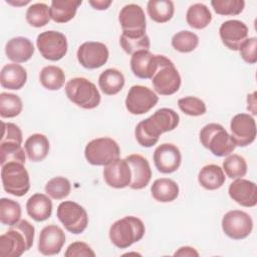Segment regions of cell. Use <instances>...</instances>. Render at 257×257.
<instances>
[{
    "mask_svg": "<svg viewBox=\"0 0 257 257\" xmlns=\"http://www.w3.org/2000/svg\"><path fill=\"white\" fill-rule=\"evenodd\" d=\"M25 153L31 162L43 161L49 152V141L42 134H33L25 141Z\"/></svg>",
    "mask_w": 257,
    "mask_h": 257,
    "instance_id": "4316f807",
    "label": "cell"
},
{
    "mask_svg": "<svg viewBox=\"0 0 257 257\" xmlns=\"http://www.w3.org/2000/svg\"><path fill=\"white\" fill-rule=\"evenodd\" d=\"M45 193L54 200L66 198L71 191L70 182L64 177H54L45 185Z\"/></svg>",
    "mask_w": 257,
    "mask_h": 257,
    "instance_id": "60d3db41",
    "label": "cell"
},
{
    "mask_svg": "<svg viewBox=\"0 0 257 257\" xmlns=\"http://www.w3.org/2000/svg\"><path fill=\"white\" fill-rule=\"evenodd\" d=\"M199 184L206 190H217L225 183V174L218 165L210 164L204 166L198 174Z\"/></svg>",
    "mask_w": 257,
    "mask_h": 257,
    "instance_id": "83f0119b",
    "label": "cell"
},
{
    "mask_svg": "<svg viewBox=\"0 0 257 257\" xmlns=\"http://www.w3.org/2000/svg\"><path fill=\"white\" fill-rule=\"evenodd\" d=\"M175 256H199V253L195 250V248L190 246H183L179 248L178 251L175 252Z\"/></svg>",
    "mask_w": 257,
    "mask_h": 257,
    "instance_id": "c3c4849f",
    "label": "cell"
},
{
    "mask_svg": "<svg viewBox=\"0 0 257 257\" xmlns=\"http://www.w3.org/2000/svg\"><path fill=\"white\" fill-rule=\"evenodd\" d=\"M240 55L242 59L249 63L254 64L257 62V38L250 37L247 38L239 48Z\"/></svg>",
    "mask_w": 257,
    "mask_h": 257,
    "instance_id": "f6af8a7d",
    "label": "cell"
},
{
    "mask_svg": "<svg viewBox=\"0 0 257 257\" xmlns=\"http://www.w3.org/2000/svg\"><path fill=\"white\" fill-rule=\"evenodd\" d=\"M198 44H199L198 35L188 30L177 32L172 37V46L174 47L175 50L182 53H188L195 50Z\"/></svg>",
    "mask_w": 257,
    "mask_h": 257,
    "instance_id": "f35d334b",
    "label": "cell"
},
{
    "mask_svg": "<svg viewBox=\"0 0 257 257\" xmlns=\"http://www.w3.org/2000/svg\"><path fill=\"white\" fill-rule=\"evenodd\" d=\"M65 243L63 230L56 225L45 226L39 234L38 250L45 256L58 254Z\"/></svg>",
    "mask_w": 257,
    "mask_h": 257,
    "instance_id": "e0dca14e",
    "label": "cell"
},
{
    "mask_svg": "<svg viewBox=\"0 0 257 257\" xmlns=\"http://www.w3.org/2000/svg\"><path fill=\"white\" fill-rule=\"evenodd\" d=\"M26 211L33 220L45 221L51 216L52 202L47 195L36 193L27 200Z\"/></svg>",
    "mask_w": 257,
    "mask_h": 257,
    "instance_id": "cb8c5ba5",
    "label": "cell"
},
{
    "mask_svg": "<svg viewBox=\"0 0 257 257\" xmlns=\"http://www.w3.org/2000/svg\"><path fill=\"white\" fill-rule=\"evenodd\" d=\"M186 20L192 28L203 29L210 24L212 20V14L205 4L195 3L188 8L186 13Z\"/></svg>",
    "mask_w": 257,
    "mask_h": 257,
    "instance_id": "1f68e13d",
    "label": "cell"
},
{
    "mask_svg": "<svg viewBox=\"0 0 257 257\" xmlns=\"http://www.w3.org/2000/svg\"><path fill=\"white\" fill-rule=\"evenodd\" d=\"M65 93L69 100L84 109H92L100 103V94L95 84L84 77H74L65 84Z\"/></svg>",
    "mask_w": 257,
    "mask_h": 257,
    "instance_id": "277c9868",
    "label": "cell"
},
{
    "mask_svg": "<svg viewBox=\"0 0 257 257\" xmlns=\"http://www.w3.org/2000/svg\"><path fill=\"white\" fill-rule=\"evenodd\" d=\"M148 119L160 135L175 130L180 122L179 114L174 109L167 107L158 109Z\"/></svg>",
    "mask_w": 257,
    "mask_h": 257,
    "instance_id": "d4e9b609",
    "label": "cell"
},
{
    "mask_svg": "<svg viewBox=\"0 0 257 257\" xmlns=\"http://www.w3.org/2000/svg\"><path fill=\"white\" fill-rule=\"evenodd\" d=\"M23 108L21 98L9 92L0 93V115L3 118H11L17 116Z\"/></svg>",
    "mask_w": 257,
    "mask_h": 257,
    "instance_id": "e575fe53",
    "label": "cell"
},
{
    "mask_svg": "<svg viewBox=\"0 0 257 257\" xmlns=\"http://www.w3.org/2000/svg\"><path fill=\"white\" fill-rule=\"evenodd\" d=\"M151 193L155 200L161 203H169L177 199L179 196V186L171 179H157L152 187Z\"/></svg>",
    "mask_w": 257,
    "mask_h": 257,
    "instance_id": "f1b7e54d",
    "label": "cell"
},
{
    "mask_svg": "<svg viewBox=\"0 0 257 257\" xmlns=\"http://www.w3.org/2000/svg\"><path fill=\"white\" fill-rule=\"evenodd\" d=\"M80 0H53L49 7L50 18L56 23H66L76 14Z\"/></svg>",
    "mask_w": 257,
    "mask_h": 257,
    "instance_id": "484cf974",
    "label": "cell"
},
{
    "mask_svg": "<svg viewBox=\"0 0 257 257\" xmlns=\"http://www.w3.org/2000/svg\"><path fill=\"white\" fill-rule=\"evenodd\" d=\"M9 162L25 164L24 150L16 143H0V164L3 166Z\"/></svg>",
    "mask_w": 257,
    "mask_h": 257,
    "instance_id": "b9f144b4",
    "label": "cell"
},
{
    "mask_svg": "<svg viewBox=\"0 0 257 257\" xmlns=\"http://www.w3.org/2000/svg\"><path fill=\"white\" fill-rule=\"evenodd\" d=\"M153 160L157 170L163 174L176 172L182 161L179 148L173 144H162L154 152Z\"/></svg>",
    "mask_w": 257,
    "mask_h": 257,
    "instance_id": "9a60e30c",
    "label": "cell"
},
{
    "mask_svg": "<svg viewBox=\"0 0 257 257\" xmlns=\"http://www.w3.org/2000/svg\"><path fill=\"white\" fill-rule=\"evenodd\" d=\"M223 171L230 179H240L243 178L247 173V163L246 160L237 154L229 155L223 161Z\"/></svg>",
    "mask_w": 257,
    "mask_h": 257,
    "instance_id": "ab89813d",
    "label": "cell"
},
{
    "mask_svg": "<svg viewBox=\"0 0 257 257\" xmlns=\"http://www.w3.org/2000/svg\"><path fill=\"white\" fill-rule=\"evenodd\" d=\"M27 80V72L23 66L9 63L2 67L0 72L1 86L7 89L17 90L24 86Z\"/></svg>",
    "mask_w": 257,
    "mask_h": 257,
    "instance_id": "603a6c76",
    "label": "cell"
},
{
    "mask_svg": "<svg viewBox=\"0 0 257 257\" xmlns=\"http://www.w3.org/2000/svg\"><path fill=\"white\" fill-rule=\"evenodd\" d=\"M37 48L43 58L50 61L60 60L67 52L66 36L58 31L41 32L36 39Z\"/></svg>",
    "mask_w": 257,
    "mask_h": 257,
    "instance_id": "9c48e42d",
    "label": "cell"
},
{
    "mask_svg": "<svg viewBox=\"0 0 257 257\" xmlns=\"http://www.w3.org/2000/svg\"><path fill=\"white\" fill-rule=\"evenodd\" d=\"M119 43L123 51L130 55L141 51L150 49V38L145 34H124L121 33Z\"/></svg>",
    "mask_w": 257,
    "mask_h": 257,
    "instance_id": "836d02e7",
    "label": "cell"
},
{
    "mask_svg": "<svg viewBox=\"0 0 257 257\" xmlns=\"http://www.w3.org/2000/svg\"><path fill=\"white\" fill-rule=\"evenodd\" d=\"M6 2H7V3H10V4H12V5H16V6H18V5H25V4H28V3H29L28 0H27V1H22V2H20V3H18V2H13V1H11V0H7Z\"/></svg>",
    "mask_w": 257,
    "mask_h": 257,
    "instance_id": "f907efd6",
    "label": "cell"
},
{
    "mask_svg": "<svg viewBox=\"0 0 257 257\" xmlns=\"http://www.w3.org/2000/svg\"><path fill=\"white\" fill-rule=\"evenodd\" d=\"M150 18L157 23H165L172 19L175 7L170 0H150L147 5Z\"/></svg>",
    "mask_w": 257,
    "mask_h": 257,
    "instance_id": "4dcf8cb0",
    "label": "cell"
},
{
    "mask_svg": "<svg viewBox=\"0 0 257 257\" xmlns=\"http://www.w3.org/2000/svg\"><path fill=\"white\" fill-rule=\"evenodd\" d=\"M211 5L217 14L233 16L243 11L245 2L243 0H212Z\"/></svg>",
    "mask_w": 257,
    "mask_h": 257,
    "instance_id": "7bdbcfd3",
    "label": "cell"
},
{
    "mask_svg": "<svg viewBox=\"0 0 257 257\" xmlns=\"http://www.w3.org/2000/svg\"><path fill=\"white\" fill-rule=\"evenodd\" d=\"M5 53L11 61L22 63L29 60L34 53V46L27 37L17 36L8 40L5 45Z\"/></svg>",
    "mask_w": 257,
    "mask_h": 257,
    "instance_id": "7402d4cb",
    "label": "cell"
},
{
    "mask_svg": "<svg viewBox=\"0 0 257 257\" xmlns=\"http://www.w3.org/2000/svg\"><path fill=\"white\" fill-rule=\"evenodd\" d=\"M132 171V182L130 187L133 190H142L146 188L152 178V170L148 160L139 155L133 154L125 158Z\"/></svg>",
    "mask_w": 257,
    "mask_h": 257,
    "instance_id": "44dd1931",
    "label": "cell"
},
{
    "mask_svg": "<svg viewBox=\"0 0 257 257\" xmlns=\"http://www.w3.org/2000/svg\"><path fill=\"white\" fill-rule=\"evenodd\" d=\"M146 232L144 222L135 216H125L116 220L109 228V239L111 243L119 248L125 249L140 241Z\"/></svg>",
    "mask_w": 257,
    "mask_h": 257,
    "instance_id": "7a4b0ae2",
    "label": "cell"
},
{
    "mask_svg": "<svg viewBox=\"0 0 257 257\" xmlns=\"http://www.w3.org/2000/svg\"><path fill=\"white\" fill-rule=\"evenodd\" d=\"M34 227L26 220H20L0 236V256L19 257L32 247Z\"/></svg>",
    "mask_w": 257,
    "mask_h": 257,
    "instance_id": "6da1fadb",
    "label": "cell"
},
{
    "mask_svg": "<svg viewBox=\"0 0 257 257\" xmlns=\"http://www.w3.org/2000/svg\"><path fill=\"white\" fill-rule=\"evenodd\" d=\"M230 198L243 207H255L257 205V187L254 182L245 179H236L229 186Z\"/></svg>",
    "mask_w": 257,
    "mask_h": 257,
    "instance_id": "ffe728a7",
    "label": "cell"
},
{
    "mask_svg": "<svg viewBox=\"0 0 257 257\" xmlns=\"http://www.w3.org/2000/svg\"><path fill=\"white\" fill-rule=\"evenodd\" d=\"M39 79L43 87L48 90H58L65 82V74L63 70L55 65H48L42 68Z\"/></svg>",
    "mask_w": 257,
    "mask_h": 257,
    "instance_id": "d6a6232c",
    "label": "cell"
},
{
    "mask_svg": "<svg viewBox=\"0 0 257 257\" xmlns=\"http://www.w3.org/2000/svg\"><path fill=\"white\" fill-rule=\"evenodd\" d=\"M1 143H16L22 144V132L18 125L12 122H2Z\"/></svg>",
    "mask_w": 257,
    "mask_h": 257,
    "instance_id": "bcb514c9",
    "label": "cell"
},
{
    "mask_svg": "<svg viewBox=\"0 0 257 257\" xmlns=\"http://www.w3.org/2000/svg\"><path fill=\"white\" fill-rule=\"evenodd\" d=\"M88 3L92 6V8L96 10H105L107 9L112 1L110 0H89Z\"/></svg>",
    "mask_w": 257,
    "mask_h": 257,
    "instance_id": "681fc988",
    "label": "cell"
},
{
    "mask_svg": "<svg viewBox=\"0 0 257 257\" xmlns=\"http://www.w3.org/2000/svg\"><path fill=\"white\" fill-rule=\"evenodd\" d=\"M1 180L5 192L16 197L24 196L30 189L29 174L22 163L9 162L3 165Z\"/></svg>",
    "mask_w": 257,
    "mask_h": 257,
    "instance_id": "5b68a950",
    "label": "cell"
},
{
    "mask_svg": "<svg viewBox=\"0 0 257 257\" xmlns=\"http://www.w3.org/2000/svg\"><path fill=\"white\" fill-rule=\"evenodd\" d=\"M78 62L87 69H95L106 63L109 53L106 45L97 41L82 43L77 49Z\"/></svg>",
    "mask_w": 257,
    "mask_h": 257,
    "instance_id": "7c38bea8",
    "label": "cell"
},
{
    "mask_svg": "<svg viewBox=\"0 0 257 257\" xmlns=\"http://www.w3.org/2000/svg\"><path fill=\"white\" fill-rule=\"evenodd\" d=\"M118 22L124 34L146 33V15L140 5L127 4L123 6L118 14Z\"/></svg>",
    "mask_w": 257,
    "mask_h": 257,
    "instance_id": "5bb4252c",
    "label": "cell"
},
{
    "mask_svg": "<svg viewBox=\"0 0 257 257\" xmlns=\"http://www.w3.org/2000/svg\"><path fill=\"white\" fill-rule=\"evenodd\" d=\"M159 101V96L149 87L133 85L125 98V107L132 114H144L150 111Z\"/></svg>",
    "mask_w": 257,
    "mask_h": 257,
    "instance_id": "8fae6325",
    "label": "cell"
},
{
    "mask_svg": "<svg viewBox=\"0 0 257 257\" xmlns=\"http://www.w3.org/2000/svg\"><path fill=\"white\" fill-rule=\"evenodd\" d=\"M219 34L227 48L237 51L248 37V27L240 20H227L221 24Z\"/></svg>",
    "mask_w": 257,
    "mask_h": 257,
    "instance_id": "2e32d148",
    "label": "cell"
},
{
    "mask_svg": "<svg viewBox=\"0 0 257 257\" xmlns=\"http://www.w3.org/2000/svg\"><path fill=\"white\" fill-rule=\"evenodd\" d=\"M179 108L190 116H200L207 110L205 102L196 96H186L178 100Z\"/></svg>",
    "mask_w": 257,
    "mask_h": 257,
    "instance_id": "ee69618b",
    "label": "cell"
},
{
    "mask_svg": "<svg viewBox=\"0 0 257 257\" xmlns=\"http://www.w3.org/2000/svg\"><path fill=\"white\" fill-rule=\"evenodd\" d=\"M56 216L64 228L72 234L82 233L88 225V216L85 209L73 201L61 202Z\"/></svg>",
    "mask_w": 257,
    "mask_h": 257,
    "instance_id": "ba28073f",
    "label": "cell"
},
{
    "mask_svg": "<svg viewBox=\"0 0 257 257\" xmlns=\"http://www.w3.org/2000/svg\"><path fill=\"white\" fill-rule=\"evenodd\" d=\"M160 55H155L149 50H141L132 55L131 69L142 79H152L159 67Z\"/></svg>",
    "mask_w": 257,
    "mask_h": 257,
    "instance_id": "d6986e66",
    "label": "cell"
},
{
    "mask_svg": "<svg viewBox=\"0 0 257 257\" xmlns=\"http://www.w3.org/2000/svg\"><path fill=\"white\" fill-rule=\"evenodd\" d=\"M222 229L229 238L241 240L248 237L252 232L253 220L244 211L232 210L223 216Z\"/></svg>",
    "mask_w": 257,
    "mask_h": 257,
    "instance_id": "30bf717a",
    "label": "cell"
},
{
    "mask_svg": "<svg viewBox=\"0 0 257 257\" xmlns=\"http://www.w3.org/2000/svg\"><path fill=\"white\" fill-rule=\"evenodd\" d=\"M230 131L236 146L247 147L256 138L255 119L248 113H238L231 119Z\"/></svg>",
    "mask_w": 257,
    "mask_h": 257,
    "instance_id": "4fadbf2b",
    "label": "cell"
},
{
    "mask_svg": "<svg viewBox=\"0 0 257 257\" xmlns=\"http://www.w3.org/2000/svg\"><path fill=\"white\" fill-rule=\"evenodd\" d=\"M135 136L137 142L142 147L151 148L158 143L161 135L152 126L149 119L146 118L137 124Z\"/></svg>",
    "mask_w": 257,
    "mask_h": 257,
    "instance_id": "8d00e7d4",
    "label": "cell"
},
{
    "mask_svg": "<svg viewBox=\"0 0 257 257\" xmlns=\"http://www.w3.org/2000/svg\"><path fill=\"white\" fill-rule=\"evenodd\" d=\"M200 142L216 157L229 156L235 150L236 143L219 123H208L200 131Z\"/></svg>",
    "mask_w": 257,
    "mask_h": 257,
    "instance_id": "3957f363",
    "label": "cell"
},
{
    "mask_svg": "<svg viewBox=\"0 0 257 257\" xmlns=\"http://www.w3.org/2000/svg\"><path fill=\"white\" fill-rule=\"evenodd\" d=\"M98 85L104 94L114 95L122 89L124 85V76L115 68L105 69L98 77Z\"/></svg>",
    "mask_w": 257,
    "mask_h": 257,
    "instance_id": "f546056e",
    "label": "cell"
},
{
    "mask_svg": "<svg viewBox=\"0 0 257 257\" xmlns=\"http://www.w3.org/2000/svg\"><path fill=\"white\" fill-rule=\"evenodd\" d=\"M152 83L156 92L161 95H171L179 90L181 76L172 60L160 55L159 67L152 77Z\"/></svg>",
    "mask_w": 257,
    "mask_h": 257,
    "instance_id": "8992f818",
    "label": "cell"
},
{
    "mask_svg": "<svg viewBox=\"0 0 257 257\" xmlns=\"http://www.w3.org/2000/svg\"><path fill=\"white\" fill-rule=\"evenodd\" d=\"M117 143L107 137L90 141L84 150L86 161L93 166H106L119 158Z\"/></svg>",
    "mask_w": 257,
    "mask_h": 257,
    "instance_id": "52a82bcc",
    "label": "cell"
},
{
    "mask_svg": "<svg viewBox=\"0 0 257 257\" xmlns=\"http://www.w3.org/2000/svg\"><path fill=\"white\" fill-rule=\"evenodd\" d=\"M25 17L29 25L36 28L43 27L50 20L49 7L45 3L32 4L27 8Z\"/></svg>",
    "mask_w": 257,
    "mask_h": 257,
    "instance_id": "74e56055",
    "label": "cell"
},
{
    "mask_svg": "<svg viewBox=\"0 0 257 257\" xmlns=\"http://www.w3.org/2000/svg\"><path fill=\"white\" fill-rule=\"evenodd\" d=\"M103 179L105 183L114 189H123L132 182V171L125 159H116L104 166Z\"/></svg>",
    "mask_w": 257,
    "mask_h": 257,
    "instance_id": "ac0fdd59",
    "label": "cell"
},
{
    "mask_svg": "<svg viewBox=\"0 0 257 257\" xmlns=\"http://www.w3.org/2000/svg\"><path fill=\"white\" fill-rule=\"evenodd\" d=\"M64 256L65 257H80V256L94 257L95 253L90 248V246H88L86 243L81 241H76L71 243L67 247L64 253Z\"/></svg>",
    "mask_w": 257,
    "mask_h": 257,
    "instance_id": "7dc6e473",
    "label": "cell"
},
{
    "mask_svg": "<svg viewBox=\"0 0 257 257\" xmlns=\"http://www.w3.org/2000/svg\"><path fill=\"white\" fill-rule=\"evenodd\" d=\"M21 207L18 202L2 198L0 200V221L3 225L13 226L20 221Z\"/></svg>",
    "mask_w": 257,
    "mask_h": 257,
    "instance_id": "d590c367",
    "label": "cell"
}]
</instances>
